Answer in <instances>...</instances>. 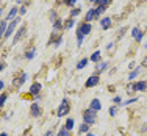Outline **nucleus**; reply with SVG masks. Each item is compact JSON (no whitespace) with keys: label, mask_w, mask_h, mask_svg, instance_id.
<instances>
[{"label":"nucleus","mask_w":147,"mask_h":136,"mask_svg":"<svg viewBox=\"0 0 147 136\" xmlns=\"http://www.w3.org/2000/svg\"><path fill=\"white\" fill-rule=\"evenodd\" d=\"M139 71H141V69H139V67H138V69H135V71H133L130 75H128V80H133V78H135V77L139 74Z\"/></svg>","instance_id":"nucleus-23"},{"label":"nucleus","mask_w":147,"mask_h":136,"mask_svg":"<svg viewBox=\"0 0 147 136\" xmlns=\"http://www.w3.org/2000/svg\"><path fill=\"white\" fill-rule=\"evenodd\" d=\"M105 67H107V63H100V64L97 66V71H103Z\"/></svg>","instance_id":"nucleus-29"},{"label":"nucleus","mask_w":147,"mask_h":136,"mask_svg":"<svg viewBox=\"0 0 147 136\" xmlns=\"http://www.w3.org/2000/svg\"><path fill=\"white\" fill-rule=\"evenodd\" d=\"M6 20H3L2 24H0V36H5V31H6V28H8V27H6Z\"/></svg>","instance_id":"nucleus-15"},{"label":"nucleus","mask_w":147,"mask_h":136,"mask_svg":"<svg viewBox=\"0 0 147 136\" xmlns=\"http://www.w3.org/2000/svg\"><path fill=\"white\" fill-rule=\"evenodd\" d=\"M53 27H55V30H57V28H61V20H55V22H53Z\"/></svg>","instance_id":"nucleus-28"},{"label":"nucleus","mask_w":147,"mask_h":136,"mask_svg":"<svg viewBox=\"0 0 147 136\" xmlns=\"http://www.w3.org/2000/svg\"><path fill=\"white\" fill-rule=\"evenodd\" d=\"M64 128L72 130V128H74V119H67V121H66V127H64Z\"/></svg>","instance_id":"nucleus-18"},{"label":"nucleus","mask_w":147,"mask_h":136,"mask_svg":"<svg viewBox=\"0 0 147 136\" xmlns=\"http://www.w3.org/2000/svg\"><path fill=\"white\" fill-rule=\"evenodd\" d=\"M78 13H80V9H77V8H75V9H72V13H71V16L74 17V16H77V14H78Z\"/></svg>","instance_id":"nucleus-31"},{"label":"nucleus","mask_w":147,"mask_h":136,"mask_svg":"<svg viewBox=\"0 0 147 136\" xmlns=\"http://www.w3.org/2000/svg\"><path fill=\"white\" fill-rule=\"evenodd\" d=\"M25 31H27V28H25V27H22V28H20L19 31H17V33H16V38H14V41H13V42H17V41H19V39H22V38L24 36H25Z\"/></svg>","instance_id":"nucleus-9"},{"label":"nucleus","mask_w":147,"mask_h":136,"mask_svg":"<svg viewBox=\"0 0 147 136\" xmlns=\"http://www.w3.org/2000/svg\"><path fill=\"white\" fill-rule=\"evenodd\" d=\"M88 128H89V125L86 124V122H85V124H82V125H80V133H85V131H88Z\"/></svg>","instance_id":"nucleus-22"},{"label":"nucleus","mask_w":147,"mask_h":136,"mask_svg":"<svg viewBox=\"0 0 147 136\" xmlns=\"http://www.w3.org/2000/svg\"><path fill=\"white\" fill-rule=\"evenodd\" d=\"M58 136H69V130H67V128H61L59 133H58Z\"/></svg>","instance_id":"nucleus-25"},{"label":"nucleus","mask_w":147,"mask_h":136,"mask_svg":"<svg viewBox=\"0 0 147 136\" xmlns=\"http://www.w3.org/2000/svg\"><path fill=\"white\" fill-rule=\"evenodd\" d=\"M100 24H102V28L107 30V28H110V27H111V19H110V17H103Z\"/></svg>","instance_id":"nucleus-12"},{"label":"nucleus","mask_w":147,"mask_h":136,"mask_svg":"<svg viewBox=\"0 0 147 136\" xmlns=\"http://www.w3.org/2000/svg\"><path fill=\"white\" fill-rule=\"evenodd\" d=\"M71 111V105H69V102H67V99H63V102H61V105L58 106V111H57V114H58V117H63V116H66V114Z\"/></svg>","instance_id":"nucleus-3"},{"label":"nucleus","mask_w":147,"mask_h":136,"mask_svg":"<svg viewBox=\"0 0 147 136\" xmlns=\"http://www.w3.org/2000/svg\"><path fill=\"white\" fill-rule=\"evenodd\" d=\"M74 24H75V22H74V19H67V20H66V25H64V28H71V27L74 25Z\"/></svg>","instance_id":"nucleus-26"},{"label":"nucleus","mask_w":147,"mask_h":136,"mask_svg":"<svg viewBox=\"0 0 147 136\" xmlns=\"http://www.w3.org/2000/svg\"><path fill=\"white\" fill-rule=\"evenodd\" d=\"M0 14H2V9H0Z\"/></svg>","instance_id":"nucleus-41"},{"label":"nucleus","mask_w":147,"mask_h":136,"mask_svg":"<svg viewBox=\"0 0 147 136\" xmlns=\"http://www.w3.org/2000/svg\"><path fill=\"white\" fill-rule=\"evenodd\" d=\"M103 11H105L103 6H97V8H96V19H97L100 14H103Z\"/></svg>","instance_id":"nucleus-19"},{"label":"nucleus","mask_w":147,"mask_h":136,"mask_svg":"<svg viewBox=\"0 0 147 136\" xmlns=\"http://www.w3.org/2000/svg\"><path fill=\"white\" fill-rule=\"evenodd\" d=\"M96 113L97 111H94V110H86L85 113H83V121L86 122L88 125H92V124H96Z\"/></svg>","instance_id":"nucleus-2"},{"label":"nucleus","mask_w":147,"mask_h":136,"mask_svg":"<svg viewBox=\"0 0 147 136\" xmlns=\"http://www.w3.org/2000/svg\"><path fill=\"white\" fill-rule=\"evenodd\" d=\"M89 31H91V24H83V25H80V28L78 31H77V39H78V45H82V41H83V38L86 36V34H89Z\"/></svg>","instance_id":"nucleus-1"},{"label":"nucleus","mask_w":147,"mask_h":136,"mask_svg":"<svg viewBox=\"0 0 147 136\" xmlns=\"http://www.w3.org/2000/svg\"><path fill=\"white\" fill-rule=\"evenodd\" d=\"M52 135H53V131H52V130H49V131H47V133H45L44 136H52Z\"/></svg>","instance_id":"nucleus-34"},{"label":"nucleus","mask_w":147,"mask_h":136,"mask_svg":"<svg viewBox=\"0 0 147 136\" xmlns=\"http://www.w3.org/2000/svg\"><path fill=\"white\" fill-rule=\"evenodd\" d=\"M41 91V85L39 83H34L33 86L30 88V94H33V96H38V92Z\"/></svg>","instance_id":"nucleus-11"},{"label":"nucleus","mask_w":147,"mask_h":136,"mask_svg":"<svg viewBox=\"0 0 147 136\" xmlns=\"http://www.w3.org/2000/svg\"><path fill=\"white\" fill-rule=\"evenodd\" d=\"M142 66H147V57L144 58V61H142Z\"/></svg>","instance_id":"nucleus-35"},{"label":"nucleus","mask_w":147,"mask_h":136,"mask_svg":"<svg viewBox=\"0 0 147 136\" xmlns=\"http://www.w3.org/2000/svg\"><path fill=\"white\" fill-rule=\"evenodd\" d=\"M110 3H111V0H97V5H99V6H103V8H107Z\"/></svg>","instance_id":"nucleus-17"},{"label":"nucleus","mask_w":147,"mask_h":136,"mask_svg":"<svg viewBox=\"0 0 147 136\" xmlns=\"http://www.w3.org/2000/svg\"><path fill=\"white\" fill-rule=\"evenodd\" d=\"M133 91H146L147 89V81H138V83H133Z\"/></svg>","instance_id":"nucleus-6"},{"label":"nucleus","mask_w":147,"mask_h":136,"mask_svg":"<svg viewBox=\"0 0 147 136\" xmlns=\"http://www.w3.org/2000/svg\"><path fill=\"white\" fill-rule=\"evenodd\" d=\"M30 113H31V116L33 117H39V114H41V110H39V106L36 105V103H33L30 108Z\"/></svg>","instance_id":"nucleus-7"},{"label":"nucleus","mask_w":147,"mask_h":136,"mask_svg":"<svg viewBox=\"0 0 147 136\" xmlns=\"http://www.w3.org/2000/svg\"><path fill=\"white\" fill-rule=\"evenodd\" d=\"M113 100H114V103H121V102H122V100H121V97H119V96H116Z\"/></svg>","instance_id":"nucleus-33"},{"label":"nucleus","mask_w":147,"mask_h":136,"mask_svg":"<svg viewBox=\"0 0 147 136\" xmlns=\"http://www.w3.org/2000/svg\"><path fill=\"white\" fill-rule=\"evenodd\" d=\"M3 69H5V64H0V72H2Z\"/></svg>","instance_id":"nucleus-36"},{"label":"nucleus","mask_w":147,"mask_h":136,"mask_svg":"<svg viewBox=\"0 0 147 136\" xmlns=\"http://www.w3.org/2000/svg\"><path fill=\"white\" fill-rule=\"evenodd\" d=\"M131 36H133V38H135V39L139 42V41H142V36H144V34H142V31L139 30L138 27H135V28L131 30Z\"/></svg>","instance_id":"nucleus-5"},{"label":"nucleus","mask_w":147,"mask_h":136,"mask_svg":"<svg viewBox=\"0 0 147 136\" xmlns=\"http://www.w3.org/2000/svg\"><path fill=\"white\" fill-rule=\"evenodd\" d=\"M97 83H99V77L97 75H91L88 80H86V83H85V86L86 88H92V86H96Z\"/></svg>","instance_id":"nucleus-4"},{"label":"nucleus","mask_w":147,"mask_h":136,"mask_svg":"<svg viewBox=\"0 0 147 136\" xmlns=\"http://www.w3.org/2000/svg\"><path fill=\"white\" fill-rule=\"evenodd\" d=\"M88 136H94V135H92V133H89V135H88Z\"/></svg>","instance_id":"nucleus-40"},{"label":"nucleus","mask_w":147,"mask_h":136,"mask_svg":"<svg viewBox=\"0 0 147 136\" xmlns=\"http://www.w3.org/2000/svg\"><path fill=\"white\" fill-rule=\"evenodd\" d=\"M66 3H67V5H71V6H74V5L77 3V0H67Z\"/></svg>","instance_id":"nucleus-32"},{"label":"nucleus","mask_w":147,"mask_h":136,"mask_svg":"<svg viewBox=\"0 0 147 136\" xmlns=\"http://www.w3.org/2000/svg\"><path fill=\"white\" fill-rule=\"evenodd\" d=\"M6 99H8V96H6V94H2V96H0V108L3 106V103L6 102Z\"/></svg>","instance_id":"nucleus-24"},{"label":"nucleus","mask_w":147,"mask_h":136,"mask_svg":"<svg viewBox=\"0 0 147 136\" xmlns=\"http://www.w3.org/2000/svg\"><path fill=\"white\" fill-rule=\"evenodd\" d=\"M110 114H111V116H116V114H117V108L116 106H111L110 108Z\"/></svg>","instance_id":"nucleus-27"},{"label":"nucleus","mask_w":147,"mask_h":136,"mask_svg":"<svg viewBox=\"0 0 147 136\" xmlns=\"http://www.w3.org/2000/svg\"><path fill=\"white\" fill-rule=\"evenodd\" d=\"M100 108H102V105H100L99 99H94L92 102H91V110H94V111H100Z\"/></svg>","instance_id":"nucleus-10"},{"label":"nucleus","mask_w":147,"mask_h":136,"mask_svg":"<svg viewBox=\"0 0 147 136\" xmlns=\"http://www.w3.org/2000/svg\"><path fill=\"white\" fill-rule=\"evenodd\" d=\"M91 61H94V63L100 61V52H94V53L91 55Z\"/></svg>","instance_id":"nucleus-16"},{"label":"nucleus","mask_w":147,"mask_h":136,"mask_svg":"<svg viewBox=\"0 0 147 136\" xmlns=\"http://www.w3.org/2000/svg\"><path fill=\"white\" fill-rule=\"evenodd\" d=\"M124 33H125V28L119 30V31H117V39H121V38H122V34H124Z\"/></svg>","instance_id":"nucleus-30"},{"label":"nucleus","mask_w":147,"mask_h":136,"mask_svg":"<svg viewBox=\"0 0 147 136\" xmlns=\"http://www.w3.org/2000/svg\"><path fill=\"white\" fill-rule=\"evenodd\" d=\"M27 80V74H22V77H19V78H16L14 80V85L16 86H20V85H24V81Z\"/></svg>","instance_id":"nucleus-14"},{"label":"nucleus","mask_w":147,"mask_h":136,"mask_svg":"<svg viewBox=\"0 0 147 136\" xmlns=\"http://www.w3.org/2000/svg\"><path fill=\"white\" fill-rule=\"evenodd\" d=\"M86 64H88V60H85V58H83V60L80 61L78 64H77V69H83V67H85Z\"/></svg>","instance_id":"nucleus-20"},{"label":"nucleus","mask_w":147,"mask_h":136,"mask_svg":"<svg viewBox=\"0 0 147 136\" xmlns=\"http://www.w3.org/2000/svg\"><path fill=\"white\" fill-rule=\"evenodd\" d=\"M0 136H8V135H6V133H0Z\"/></svg>","instance_id":"nucleus-38"},{"label":"nucleus","mask_w":147,"mask_h":136,"mask_svg":"<svg viewBox=\"0 0 147 136\" xmlns=\"http://www.w3.org/2000/svg\"><path fill=\"white\" fill-rule=\"evenodd\" d=\"M16 14H17V8L14 6V8H11V11L8 13V16H6V22H13L14 20V17H16Z\"/></svg>","instance_id":"nucleus-8"},{"label":"nucleus","mask_w":147,"mask_h":136,"mask_svg":"<svg viewBox=\"0 0 147 136\" xmlns=\"http://www.w3.org/2000/svg\"><path fill=\"white\" fill-rule=\"evenodd\" d=\"M3 89V81H0V91Z\"/></svg>","instance_id":"nucleus-37"},{"label":"nucleus","mask_w":147,"mask_h":136,"mask_svg":"<svg viewBox=\"0 0 147 136\" xmlns=\"http://www.w3.org/2000/svg\"><path fill=\"white\" fill-rule=\"evenodd\" d=\"M89 2H97V0H89Z\"/></svg>","instance_id":"nucleus-39"},{"label":"nucleus","mask_w":147,"mask_h":136,"mask_svg":"<svg viewBox=\"0 0 147 136\" xmlns=\"http://www.w3.org/2000/svg\"><path fill=\"white\" fill-rule=\"evenodd\" d=\"M34 55H36V50H34V48H33V50H30V52H27V55H25V58H27V60H31V58H33V57H34Z\"/></svg>","instance_id":"nucleus-21"},{"label":"nucleus","mask_w":147,"mask_h":136,"mask_svg":"<svg viewBox=\"0 0 147 136\" xmlns=\"http://www.w3.org/2000/svg\"><path fill=\"white\" fill-rule=\"evenodd\" d=\"M94 17H96V9H89L88 14H86V17H85V20H86V22H91Z\"/></svg>","instance_id":"nucleus-13"}]
</instances>
